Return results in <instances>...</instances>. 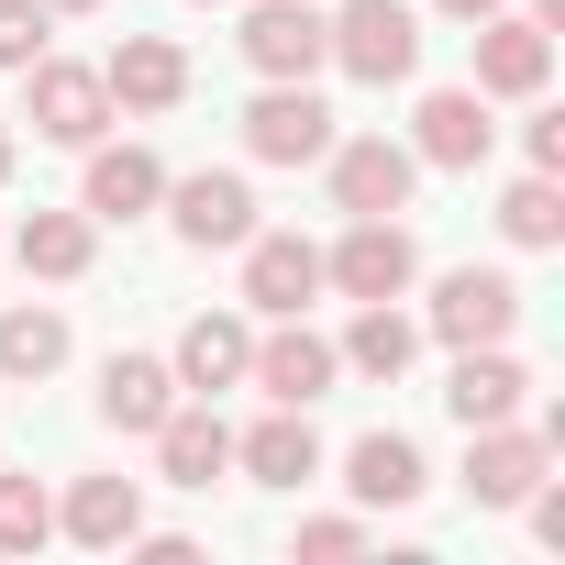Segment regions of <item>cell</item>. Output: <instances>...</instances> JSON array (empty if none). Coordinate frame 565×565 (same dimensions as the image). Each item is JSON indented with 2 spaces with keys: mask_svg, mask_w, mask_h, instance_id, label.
I'll return each mask as SVG.
<instances>
[{
  "mask_svg": "<svg viewBox=\"0 0 565 565\" xmlns=\"http://www.w3.org/2000/svg\"><path fill=\"white\" fill-rule=\"evenodd\" d=\"M178 399H189V388H178L167 355H111V366H100V422H111V433H156Z\"/></svg>",
  "mask_w": 565,
  "mask_h": 565,
  "instance_id": "cb8c5ba5",
  "label": "cell"
},
{
  "mask_svg": "<svg viewBox=\"0 0 565 565\" xmlns=\"http://www.w3.org/2000/svg\"><path fill=\"white\" fill-rule=\"evenodd\" d=\"M521 156H532L543 178H565V111H532V122H521Z\"/></svg>",
  "mask_w": 565,
  "mask_h": 565,
  "instance_id": "f546056e",
  "label": "cell"
},
{
  "mask_svg": "<svg viewBox=\"0 0 565 565\" xmlns=\"http://www.w3.org/2000/svg\"><path fill=\"white\" fill-rule=\"evenodd\" d=\"M322 34H333V67H344L355 89L422 78V12H411V0H333Z\"/></svg>",
  "mask_w": 565,
  "mask_h": 565,
  "instance_id": "6da1fadb",
  "label": "cell"
},
{
  "mask_svg": "<svg viewBox=\"0 0 565 565\" xmlns=\"http://www.w3.org/2000/svg\"><path fill=\"white\" fill-rule=\"evenodd\" d=\"M189 12H222V0H189Z\"/></svg>",
  "mask_w": 565,
  "mask_h": 565,
  "instance_id": "e575fe53",
  "label": "cell"
},
{
  "mask_svg": "<svg viewBox=\"0 0 565 565\" xmlns=\"http://www.w3.org/2000/svg\"><path fill=\"white\" fill-rule=\"evenodd\" d=\"M56 45V12H45V0H0V67H34Z\"/></svg>",
  "mask_w": 565,
  "mask_h": 565,
  "instance_id": "83f0119b",
  "label": "cell"
},
{
  "mask_svg": "<svg viewBox=\"0 0 565 565\" xmlns=\"http://www.w3.org/2000/svg\"><path fill=\"white\" fill-rule=\"evenodd\" d=\"M233 466H244V488H311V477H322V433H311V411H277V399H266V422L233 433Z\"/></svg>",
  "mask_w": 565,
  "mask_h": 565,
  "instance_id": "ac0fdd59",
  "label": "cell"
},
{
  "mask_svg": "<svg viewBox=\"0 0 565 565\" xmlns=\"http://www.w3.org/2000/svg\"><path fill=\"white\" fill-rule=\"evenodd\" d=\"M145 444H156V477H167V488H211V477H233V433H222L211 399H178Z\"/></svg>",
  "mask_w": 565,
  "mask_h": 565,
  "instance_id": "ffe728a7",
  "label": "cell"
},
{
  "mask_svg": "<svg viewBox=\"0 0 565 565\" xmlns=\"http://www.w3.org/2000/svg\"><path fill=\"white\" fill-rule=\"evenodd\" d=\"M543 466H554V433L543 422H477L466 433V499L477 510H521Z\"/></svg>",
  "mask_w": 565,
  "mask_h": 565,
  "instance_id": "8fae6325",
  "label": "cell"
},
{
  "mask_svg": "<svg viewBox=\"0 0 565 565\" xmlns=\"http://www.w3.org/2000/svg\"><path fill=\"white\" fill-rule=\"evenodd\" d=\"M411 277H422V244H411L399 211H366V222H344L322 244V289L333 300H411Z\"/></svg>",
  "mask_w": 565,
  "mask_h": 565,
  "instance_id": "3957f363",
  "label": "cell"
},
{
  "mask_svg": "<svg viewBox=\"0 0 565 565\" xmlns=\"http://www.w3.org/2000/svg\"><path fill=\"white\" fill-rule=\"evenodd\" d=\"M56 532L89 543V554H122V543L145 532V477H78V488L56 499Z\"/></svg>",
  "mask_w": 565,
  "mask_h": 565,
  "instance_id": "603a6c76",
  "label": "cell"
},
{
  "mask_svg": "<svg viewBox=\"0 0 565 565\" xmlns=\"http://www.w3.org/2000/svg\"><path fill=\"white\" fill-rule=\"evenodd\" d=\"M100 89H111L122 122H156V111L189 100V45H167V34H122V45L100 56Z\"/></svg>",
  "mask_w": 565,
  "mask_h": 565,
  "instance_id": "4fadbf2b",
  "label": "cell"
},
{
  "mask_svg": "<svg viewBox=\"0 0 565 565\" xmlns=\"http://www.w3.org/2000/svg\"><path fill=\"white\" fill-rule=\"evenodd\" d=\"M67 366V311L56 300H12V311H0V377H12V388H45Z\"/></svg>",
  "mask_w": 565,
  "mask_h": 565,
  "instance_id": "d4e9b609",
  "label": "cell"
},
{
  "mask_svg": "<svg viewBox=\"0 0 565 565\" xmlns=\"http://www.w3.org/2000/svg\"><path fill=\"white\" fill-rule=\"evenodd\" d=\"M322 189H333L344 222H366V211H411L422 156H411L399 134H333V145H322Z\"/></svg>",
  "mask_w": 565,
  "mask_h": 565,
  "instance_id": "277c9868",
  "label": "cell"
},
{
  "mask_svg": "<svg viewBox=\"0 0 565 565\" xmlns=\"http://www.w3.org/2000/svg\"><path fill=\"white\" fill-rule=\"evenodd\" d=\"M477 34V100H543L554 89V34L532 23V12H488V23H466Z\"/></svg>",
  "mask_w": 565,
  "mask_h": 565,
  "instance_id": "30bf717a",
  "label": "cell"
},
{
  "mask_svg": "<svg viewBox=\"0 0 565 565\" xmlns=\"http://www.w3.org/2000/svg\"><path fill=\"white\" fill-rule=\"evenodd\" d=\"M156 200H167V156L156 145H89V178H78L89 222H145Z\"/></svg>",
  "mask_w": 565,
  "mask_h": 565,
  "instance_id": "9a60e30c",
  "label": "cell"
},
{
  "mask_svg": "<svg viewBox=\"0 0 565 565\" xmlns=\"http://www.w3.org/2000/svg\"><path fill=\"white\" fill-rule=\"evenodd\" d=\"M167 366H178L189 399H222V388H244V366H255V322H244V311H200V322L167 344Z\"/></svg>",
  "mask_w": 565,
  "mask_h": 565,
  "instance_id": "2e32d148",
  "label": "cell"
},
{
  "mask_svg": "<svg viewBox=\"0 0 565 565\" xmlns=\"http://www.w3.org/2000/svg\"><path fill=\"white\" fill-rule=\"evenodd\" d=\"M233 255H244V311H255V322H289V311L322 300V244H311V233H266V222H255Z\"/></svg>",
  "mask_w": 565,
  "mask_h": 565,
  "instance_id": "9c48e42d",
  "label": "cell"
},
{
  "mask_svg": "<svg viewBox=\"0 0 565 565\" xmlns=\"http://www.w3.org/2000/svg\"><path fill=\"white\" fill-rule=\"evenodd\" d=\"M233 45H244V67H255V78H322V67H333L322 0H255Z\"/></svg>",
  "mask_w": 565,
  "mask_h": 565,
  "instance_id": "7c38bea8",
  "label": "cell"
},
{
  "mask_svg": "<svg viewBox=\"0 0 565 565\" xmlns=\"http://www.w3.org/2000/svg\"><path fill=\"white\" fill-rule=\"evenodd\" d=\"M521 12H532V23H543V34H565V0H521Z\"/></svg>",
  "mask_w": 565,
  "mask_h": 565,
  "instance_id": "1f68e13d",
  "label": "cell"
},
{
  "mask_svg": "<svg viewBox=\"0 0 565 565\" xmlns=\"http://www.w3.org/2000/svg\"><path fill=\"white\" fill-rule=\"evenodd\" d=\"M34 543H56V488L0 466V554H34Z\"/></svg>",
  "mask_w": 565,
  "mask_h": 565,
  "instance_id": "4316f807",
  "label": "cell"
},
{
  "mask_svg": "<svg viewBox=\"0 0 565 565\" xmlns=\"http://www.w3.org/2000/svg\"><path fill=\"white\" fill-rule=\"evenodd\" d=\"M521 333V277L510 266H455L422 300V344H510Z\"/></svg>",
  "mask_w": 565,
  "mask_h": 565,
  "instance_id": "5b68a950",
  "label": "cell"
},
{
  "mask_svg": "<svg viewBox=\"0 0 565 565\" xmlns=\"http://www.w3.org/2000/svg\"><path fill=\"white\" fill-rule=\"evenodd\" d=\"M422 167H444V178H466V167H488V145H499V122H488V100L477 89H422V111H411V134H399Z\"/></svg>",
  "mask_w": 565,
  "mask_h": 565,
  "instance_id": "5bb4252c",
  "label": "cell"
},
{
  "mask_svg": "<svg viewBox=\"0 0 565 565\" xmlns=\"http://www.w3.org/2000/svg\"><path fill=\"white\" fill-rule=\"evenodd\" d=\"M23 122H34V145H67V156H89L122 111H111V89H100V67H78V56H34L23 67Z\"/></svg>",
  "mask_w": 565,
  "mask_h": 565,
  "instance_id": "7a4b0ae2",
  "label": "cell"
},
{
  "mask_svg": "<svg viewBox=\"0 0 565 565\" xmlns=\"http://www.w3.org/2000/svg\"><path fill=\"white\" fill-rule=\"evenodd\" d=\"M244 388H266L277 411H311V399H333V388H344V355H333V333H311V322L289 311V322H266V333H255Z\"/></svg>",
  "mask_w": 565,
  "mask_h": 565,
  "instance_id": "ba28073f",
  "label": "cell"
},
{
  "mask_svg": "<svg viewBox=\"0 0 565 565\" xmlns=\"http://www.w3.org/2000/svg\"><path fill=\"white\" fill-rule=\"evenodd\" d=\"M444 23H488V12H510V0H433Z\"/></svg>",
  "mask_w": 565,
  "mask_h": 565,
  "instance_id": "4dcf8cb0",
  "label": "cell"
},
{
  "mask_svg": "<svg viewBox=\"0 0 565 565\" xmlns=\"http://www.w3.org/2000/svg\"><path fill=\"white\" fill-rule=\"evenodd\" d=\"M344 377H377V388H399L411 377V355H422V311H399V300H355V322H344Z\"/></svg>",
  "mask_w": 565,
  "mask_h": 565,
  "instance_id": "44dd1931",
  "label": "cell"
},
{
  "mask_svg": "<svg viewBox=\"0 0 565 565\" xmlns=\"http://www.w3.org/2000/svg\"><path fill=\"white\" fill-rule=\"evenodd\" d=\"M499 233H510L521 255H554V244H565V178H543V167L510 178V189H499Z\"/></svg>",
  "mask_w": 565,
  "mask_h": 565,
  "instance_id": "484cf974",
  "label": "cell"
},
{
  "mask_svg": "<svg viewBox=\"0 0 565 565\" xmlns=\"http://www.w3.org/2000/svg\"><path fill=\"white\" fill-rule=\"evenodd\" d=\"M167 233L189 244V255H233L244 233H255V178L244 167H189V178H167Z\"/></svg>",
  "mask_w": 565,
  "mask_h": 565,
  "instance_id": "8992f818",
  "label": "cell"
},
{
  "mask_svg": "<svg viewBox=\"0 0 565 565\" xmlns=\"http://www.w3.org/2000/svg\"><path fill=\"white\" fill-rule=\"evenodd\" d=\"M344 488H355V510H411L433 488V466H422L411 433H355L344 444Z\"/></svg>",
  "mask_w": 565,
  "mask_h": 565,
  "instance_id": "7402d4cb",
  "label": "cell"
},
{
  "mask_svg": "<svg viewBox=\"0 0 565 565\" xmlns=\"http://www.w3.org/2000/svg\"><path fill=\"white\" fill-rule=\"evenodd\" d=\"M322 145H333V100L311 78H266L244 100V156L255 167H322Z\"/></svg>",
  "mask_w": 565,
  "mask_h": 565,
  "instance_id": "52a82bcc",
  "label": "cell"
},
{
  "mask_svg": "<svg viewBox=\"0 0 565 565\" xmlns=\"http://www.w3.org/2000/svg\"><path fill=\"white\" fill-rule=\"evenodd\" d=\"M300 554L311 565H344V554H366V521L355 510H322V521H300Z\"/></svg>",
  "mask_w": 565,
  "mask_h": 565,
  "instance_id": "f1b7e54d",
  "label": "cell"
},
{
  "mask_svg": "<svg viewBox=\"0 0 565 565\" xmlns=\"http://www.w3.org/2000/svg\"><path fill=\"white\" fill-rule=\"evenodd\" d=\"M521 399H532V366L510 355V344H455V377H444V411L477 433V422H521Z\"/></svg>",
  "mask_w": 565,
  "mask_h": 565,
  "instance_id": "e0dca14e",
  "label": "cell"
},
{
  "mask_svg": "<svg viewBox=\"0 0 565 565\" xmlns=\"http://www.w3.org/2000/svg\"><path fill=\"white\" fill-rule=\"evenodd\" d=\"M0 255H12L23 277H45V289H67V277H89V255H100V222L89 211H23L12 233H0Z\"/></svg>",
  "mask_w": 565,
  "mask_h": 565,
  "instance_id": "d6986e66",
  "label": "cell"
},
{
  "mask_svg": "<svg viewBox=\"0 0 565 565\" xmlns=\"http://www.w3.org/2000/svg\"><path fill=\"white\" fill-rule=\"evenodd\" d=\"M45 12H56V23H78V12H111V0H45Z\"/></svg>",
  "mask_w": 565,
  "mask_h": 565,
  "instance_id": "d6a6232c",
  "label": "cell"
},
{
  "mask_svg": "<svg viewBox=\"0 0 565 565\" xmlns=\"http://www.w3.org/2000/svg\"><path fill=\"white\" fill-rule=\"evenodd\" d=\"M12 156H23V134H12V122H0V178H12Z\"/></svg>",
  "mask_w": 565,
  "mask_h": 565,
  "instance_id": "836d02e7",
  "label": "cell"
}]
</instances>
